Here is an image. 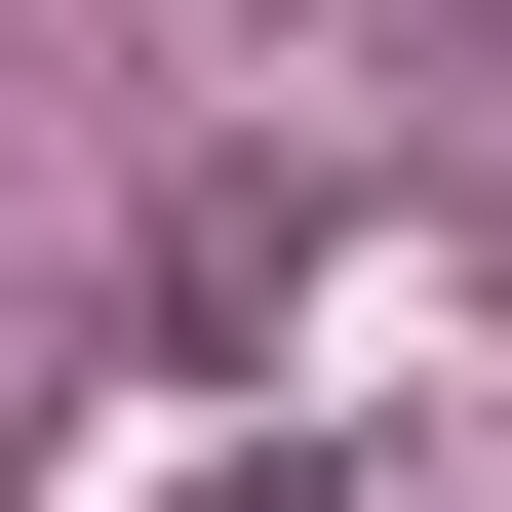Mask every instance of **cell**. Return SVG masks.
Returning a JSON list of instances; mask_svg holds the SVG:
<instances>
[{
	"instance_id": "obj_1",
	"label": "cell",
	"mask_w": 512,
	"mask_h": 512,
	"mask_svg": "<svg viewBox=\"0 0 512 512\" xmlns=\"http://www.w3.org/2000/svg\"><path fill=\"white\" fill-rule=\"evenodd\" d=\"M197 512H355V473H316V434H237V473H197Z\"/></svg>"
}]
</instances>
